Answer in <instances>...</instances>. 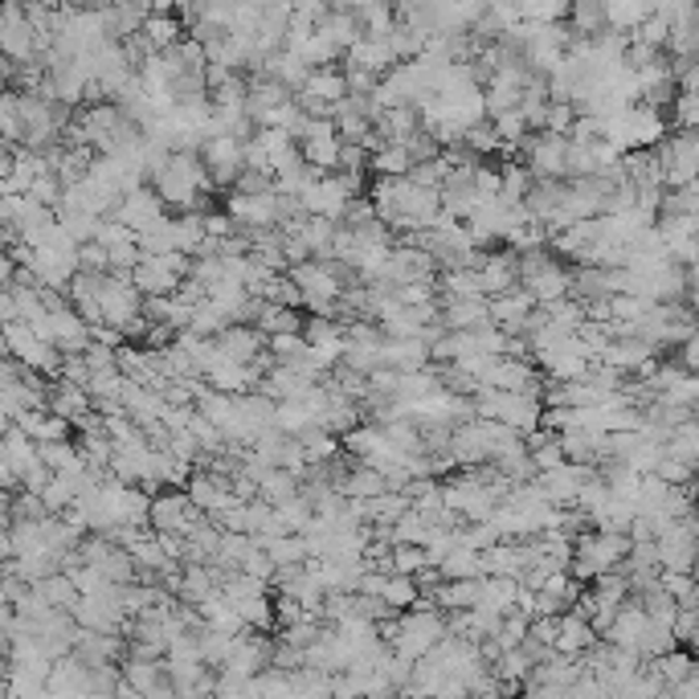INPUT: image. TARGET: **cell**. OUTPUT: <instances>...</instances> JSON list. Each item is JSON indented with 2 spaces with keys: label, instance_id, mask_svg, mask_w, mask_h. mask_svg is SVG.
<instances>
[{
  "label": "cell",
  "instance_id": "obj_13",
  "mask_svg": "<svg viewBox=\"0 0 699 699\" xmlns=\"http://www.w3.org/2000/svg\"><path fill=\"white\" fill-rule=\"evenodd\" d=\"M540 369H545L548 385H569V380H585V373H589V364L594 360L581 352L577 340H564L557 344V348H548V352H540Z\"/></svg>",
  "mask_w": 699,
  "mask_h": 699
},
{
  "label": "cell",
  "instance_id": "obj_32",
  "mask_svg": "<svg viewBox=\"0 0 699 699\" xmlns=\"http://www.w3.org/2000/svg\"><path fill=\"white\" fill-rule=\"evenodd\" d=\"M478 577H483V561L471 548H454V552H446L442 561H438V581H478Z\"/></svg>",
  "mask_w": 699,
  "mask_h": 699
},
{
  "label": "cell",
  "instance_id": "obj_3",
  "mask_svg": "<svg viewBox=\"0 0 699 699\" xmlns=\"http://www.w3.org/2000/svg\"><path fill=\"white\" fill-rule=\"evenodd\" d=\"M99 315H103V327H115L123 336V327L136 324L139 311H143V299L136 295L132 287V274H120V271H107L99 274Z\"/></svg>",
  "mask_w": 699,
  "mask_h": 699
},
{
  "label": "cell",
  "instance_id": "obj_30",
  "mask_svg": "<svg viewBox=\"0 0 699 699\" xmlns=\"http://www.w3.org/2000/svg\"><path fill=\"white\" fill-rule=\"evenodd\" d=\"M564 25H569L577 37L606 34V9H601V0H581V4H569V17H564Z\"/></svg>",
  "mask_w": 699,
  "mask_h": 699
},
{
  "label": "cell",
  "instance_id": "obj_51",
  "mask_svg": "<svg viewBox=\"0 0 699 699\" xmlns=\"http://www.w3.org/2000/svg\"><path fill=\"white\" fill-rule=\"evenodd\" d=\"M9 429H13V422H9V417H4V413H0V438H4V434H9Z\"/></svg>",
  "mask_w": 699,
  "mask_h": 699
},
{
  "label": "cell",
  "instance_id": "obj_49",
  "mask_svg": "<svg viewBox=\"0 0 699 699\" xmlns=\"http://www.w3.org/2000/svg\"><path fill=\"white\" fill-rule=\"evenodd\" d=\"M13 320H17V308H13V290L0 287V327L13 324Z\"/></svg>",
  "mask_w": 699,
  "mask_h": 699
},
{
  "label": "cell",
  "instance_id": "obj_35",
  "mask_svg": "<svg viewBox=\"0 0 699 699\" xmlns=\"http://www.w3.org/2000/svg\"><path fill=\"white\" fill-rule=\"evenodd\" d=\"M262 552H266V561L274 564V573H278V569H299V564H308V545H303V536L271 540Z\"/></svg>",
  "mask_w": 699,
  "mask_h": 699
},
{
  "label": "cell",
  "instance_id": "obj_37",
  "mask_svg": "<svg viewBox=\"0 0 699 699\" xmlns=\"http://www.w3.org/2000/svg\"><path fill=\"white\" fill-rule=\"evenodd\" d=\"M528 626H532V617H528V614H520V610H512V614L499 617V626H495L491 642H495L499 650L524 647V638H528Z\"/></svg>",
  "mask_w": 699,
  "mask_h": 699
},
{
  "label": "cell",
  "instance_id": "obj_17",
  "mask_svg": "<svg viewBox=\"0 0 699 699\" xmlns=\"http://www.w3.org/2000/svg\"><path fill=\"white\" fill-rule=\"evenodd\" d=\"M376 357H380V369H389L397 376L429 369V348L422 340H385Z\"/></svg>",
  "mask_w": 699,
  "mask_h": 699
},
{
  "label": "cell",
  "instance_id": "obj_14",
  "mask_svg": "<svg viewBox=\"0 0 699 699\" xmlns=\"http://www.w3.org/2000/svg\"><path fill=\"white\" fill-rule=\"evenodd\" d=\"M515 262H520V254H512V250H503V254H483V262H478V290H483V299H499V295H508L512 287H520L515 283Z\"/></svg>",
  "mask_w": 699,
  "mask_h": 699
},
{
  "label": "cell",
  "instance_id": "obj_21",
  "mask_svg": "<svg viewBox=\"0 0 699 699\" xmlns=\"http://www.w3.org/2000/svg\"><path fill=\"white\" fill-rule=\"evenodd\" d=\"M303 99H315V103H327V107H340L348 99V83H344V70L340 66H327V70H311L303 90Z\"/></svg>",
  "mask_w": 699,
  "mask_h": 699
},
{
  "label": "cell",
  "instance_id": "obj_36",
  "mask_svg": "<svg viewBox=\"0 0 699 699\" xmlns=\"http://www.w3.org/2000/svg\"><path fill=\"white\" fill-rule=\"evenodd\" d=\"M25 127H21V111H17V90H0V143L4 148H21Z\"/></svg>",
  "mask_w": 699,
  "mask_h": 699
},
{
  "label": "cell",
  "instance_id": "obj_11",
  "mask_svg": "<svg viewBox=\"0 0 699 699\" xmlns=\"http://www.w3.org/2000/svg\"><path fill=\"white\" fill-rule=\"evenodd\" d=\"M594 478L589 466H573V462H564L557 471H548V475H536V491L545 499L548 508H557V512H569L573 503H577V491Z\"/></svg>",
  "mask_w": 699,
  "mask_h": 699
},
{
  "label": "cell",
  "instance_id": "obj_20",
  "mask_svg": "<svg viewBox=\"0 0 699 699\" xmlns=\"http://www.w3.org/2000/svg\"><path fill=\"white\" fill-rule=\"evenodd\" d=\"M606 34L634 37L638 25L650 17V0H606Z\"/></svg>",
  "mask_w": 699,
  "mask_h": 699
},
{
  "label": "cell",
  "instance_id": "obj_41",
  "mask_svg": "<svg viewBox=\"0 0 699 699\" xmlns=\"http://www.w3.org/2000/svg\"><path fill=\"white\" fill-rule=\"evenodd\" d=\"M438 287H442L446 299H483L475 271H450V274H442V278H438Z\"/></svg>",
  "mask_w": 699,
  "mask_h": 699
},
{
  "label": "cell",
  "instance_id": "obj_34",
  "mask_svg": "<svg viewBox=\"0 0 699 699\" xmlns=\"http://www.w3.org/2000/svg\"><path fill=\"white\" fill-rule=\"evenodd\" d=\"M663 459L683 462V466H691V471H696V459H699V429H696V422L671 429V438H666V446H663Z\"/></svg>",
  "mask_w": 699,
  "mask_h": 699
},
{
  "label": "cell",
  "instance_id": "obj_31",
  "mask_svg": "<svg viewBox=\"0 0 699 699\" xmlns=\"http://www.w3.org/2000/svg\"><path fill=\"white\" fill-rule=\"evenodd\" d=\"M438 532L426 528V520L417 512H405L401 520H392L389 524V545H401V548H426Z\"/></svg>",
  "mask_w": 699,
  "mask_h": 699
},
{
  "label": "cell",
  "instance_id": "obj_12",
  "mask_svg": "<svg viewBox=\"0 0 699 699\" xmlns=\"http://www.w3.org/2000/svg\"><path fill=\"white\" fill-rule=\"evenodd\" d=\"M222 213L238 225V234H250V229H278L274 192H266V197H238V192H229Z\"/></svg>",
  "mask_w": 699,
  "mask_h": 699
},
{
  "label": "cell",
  "instance_id": "obj_28",
  "mask_svg": "<svg viewBox=\"0 0 699 699\" xmlns=\"http://www.w3.org/2000/svg\"><path fill=\"white\" fill-rule=\"evenodd\" d=\"M380 606L389 610L392 617L397 614H410L413 606H422V589L413 577H385V589H380Z\"/></svg>",
  "mask_w": 699,
  "mask_h": 699
},
{
  "label": "cell",
  "instance_id": "obj_22",
  "mask_svg": "<svg viewBox=\"0 0 699 699\" xmlns=\"http://www.w3.org/2000/svg\"><path fill=\"white\" fill-rule=\"evenodd\" d=\"M0 462H4V466L17 475V483H25V475H29V471H34L41 459H37V446L29 442V438H25L17 426H13L4 438H0Z\"/></svg>",
  "mask_w": 699,
  "mask_h": 699
},
{
  "label": "cell",
  "instance_id": "obj_48",
  "mask_svg": "<svg viewBox=\"0 0 699 699\" xmlns=\"http://www.w3.org/2000/svg\"><path fill=\"white\" fill-rule=\"evenodd\" d=\"M205 238H209V241L238 238V225L229 222L225 213H213V209H205Z\"/></svg>",
  "mask_w": 699,
  "mask_h": 699
},
{
  "label": "cell",
  "instance_id": "obj_2",
  "mask_svg": "<svg viewBox=\"0 0 699 699\" xmlns=\"http://www.w3.org/2000/svg\"><path fill=\"white\" fill-rule=\"evenodd\" d=\"M471 410H475V422H499V426L515 429L520 438H528L532 429H540V392H491L478 389L471 397Z\"/></svg>",
  "mask_w": 699,
  "mask_h": 699
},
{
  "label": "cell",
  "instance_id": "obj_1",
  "mask_svg": "<svg viewBox=\"0 0 699 699\" xmlns=\"http://www.w3.org/2000/svg\"><path fill=\"white\" fill-rule=\"evenodd\" d=\"M148 185H152V192L164 201L168 217H180V213H205L201 197L213 192L197 152H172L168 160L155 168V176Z\"/></svg>",
  "mask_w": 699,
  "mask_h": 699
},
{
  "label": "cell",
  "instance_id": "obj_15",
  "mask_svg": "<svg viewBox=\"0 0 699 699\" xmlns=\"http://www.w3.org/2000/svg\"><path fill=\"white\" fill-rule=\"evenodd\" d=\"M213 344H217V352H222L225 360H234V364H254L258 357H266V336H262L258 327L229 324Z\"/></svg>",
  "mask_w": 699,
  "mask_h": 699
},
{
  "label": "cell",
  "instance_id": "obj_43",
  "mask_svg": "<svg viewBox=\"0 0 699 699\" xmlns=\"http://www.w3.org/2000/svg\"><path fill=\"white\" fill-rule=\"evenodd\" d=\"M654 303H642V299H634V295H614L610 299V324H638Z\"/></svg>",
  "mask_w": 699,
  "mask_h": 699
},
{
  "label": "cell",
  "instance_id": "obj_18",
  "mask_svg": "<svg viewBox=\"0 0 699 699\" xmlns=\"http://www.w3.org/2000/svg\"><path fill=\"white\" fill-rule=\"evenodd\" d=\"M597 647V634L589 631V622L577 614H564L557 622V642H552V654H561V659H581L585 650Z\"/></svg>",
  "mask_w": 699,
  "mask_h": 699
},
{
  "label": "cell",
  "instance_id": "obj_19",
  "mask_svg": "<svg viewBox=\"0 0 699 699\" xmlns=\"http://www.w3.org/2000/svg\"><path fill=\"white\" fill-rule=\"evenodd\" d=\"M123 654V642L120 638H107V634H86L78 631L74 638V650H70V659H78L83 666H115Z\"/></svg>",
  "mask_w": 699,
  "mask_h": 699
},
{
  "label": "cell",
  "instance_id": "obj_46",
  "mask_svg": "<svg viewBox=\"0 0 699 699\" xmlns=\"http://www.w3.org/2000/svg\"><path fill=\"white\" fill-rule=\"evenodd\" d=\"M83 364H86V373L95 376V373H111L115 369V348H103V344H86V352H83Z\"/></svg>",
  "mask_w": 699,
  "mask_h": 699
},
{
  "label": "cell",
  "instance_id": "obj_7",
  "mask_svg": "<svg viewBox=\"0 0 699 699\" xmlns=\"http://www.w3.org/2000/svg\"><path fill=\"white\" fill-rule=\"evenodd\" d=\"M197 160H201V168H205L209 185H213V192L217 188H234L241 176V139H205L201 148H197Z\"/></svg>",
  "mask_w": 699,
  "mask_h": 699
},
{
  "label": "cell",
  "instance_id": "obj_40",
  "mask_svg": "<svg viewBox=\"0 0 699 699\" xmlns=\"http://www.w3.org/2000/svg\"><path fill=\"white\" fill-rule=\"evenodd\" d=\"M34 589H37L41 597H46V601H50L53 610H66V614H70V606L78 601V594H74V585H70L66 573H53V577L37 581Z\"/></svg>",
  "mask_w": 699,
  "mask_h": 699
},
{
  "label": "cell",
  "instance_id": "obj_6",
  "mask_svg": "<svg viewBox=\"0 0 699 699\" xmlns=\"http://www.w3.org/2000/svg\"><path fill=\"white\" fill-rule=\"evenodd\" d=\"M201 520H205V515L188 503L185 491L155 495L152 508H148V528L160 532V536H180V540H188V536H192V528H197Z\"/></svg>",
  "mask_w": 699,
  "mask_h": 699
},
{
  "label": "cell",
  "instance_id": "obj_23",
  "mask_svg": "<svg viewBox=\"0 0 699 699\" xmlns=\"http://www.w3.org/2000/svg\"><path fill=\"white\" fill-rule=\"evenodd\" d=\"M168 234H172V250L180 258H192L201 250V241H205V213H180V217H172Z\"/></svg>",
  "mask_w": 699,
  "mask_h": 699
},
{
  "label": "cell",
  "instance_id": "obj_9",
  "mask_svg": "<svg viewBox=\"0 0 699 699\" xmlns=\"http://www.w3.org/2000/svg\"><path fill=\"white\" fill-rule=\"evenodd\" d=\"M413 283H434V258L426 250H417V246H392L389 250V262H385V271H380V283L376 287H413Z\"/></svg>",
  "mask_w": 699,
  "mask_h": 699
},
{
  "label": "cell",
  "instance_id": "obj_26",
  "mask_svg": "<svg viewBox=\"0 0 699 699\" xmlns=\"http://www.w3.org/2000/svg\"><path fill=\"white\" fill-rule=\"evenodd\" d=\"M120 683L123 687H132L139 696H148L155 687H168V675H164V659L160 663H143V659H127L120 671Z\"/></svg>",
  "mask_w": 699,
  "mask_h": 699
},
{
  "label": "cell",
  "instance_id": "obj_45",
  "mask_svg": "<svg viewBox=\"0 0 699 699\" xmlns=\"http://www.w3.org/2000/svg\"><path fill=\"white\" fill-rule=\"evenodd\" d=\"M528 459H532V471H536V475H548V471L564 466V454H561V442H557V438L545 446H536V450H528Z\"/></svg>",
  "mask_w": 699,
  "mask_h": 699
},
{
  "label": "cell",
  "instance_id": "obj_24",
  "mask_svg": "<svg viewBox=\"0 0 699 699\" xmlns=\"http://www.w3.org/2000/svg\"><path fill=\"white\" fill-rule=\"evenodd\" d=\"M139 34H143V41H148V46L160 53V50H172V46L185 37V25L172 17V9H152Z\"/></svg>",
  "mask_w": 699,
  "mask_h": 699
},
{
  "label": "cell",
  "instance_id": "obj_39",
  "mask_svg": "<svg viewBox=\"0 0 699 699\" xmlns=\"http://www.w3.org/2000/svg\"><path fill=\"white\" fill-rule=\"evenodd\" d=\"M74 491H78V487H74L70 478L53 475L50 483H46V487L37 491V499H41L46 515H62V512H70V508H74Z\"/></svg>",
  "mask_w": 699,
  "mask_h": 699
},
{
  "label": "cell",
  "instance_id": "obj_44",
  "mask_svg": "<svg viewBox=\"0 0 699 699\" xmlns=\"http://www.w3.org/2000/svg\"><path fill=\"white\" fill-rule=\"evenodd\" d=\"M136 241V234L127 229V225H120V222H99V229H95V246H103V250H120V246H132Z\"/></svg>",
  "mask_w": 699,
  "mask_h": 699
},
{
  "label": "cell",
  "instance_id": "obj_16",
  "mask_svg": "<svg viewBox=\"0 0 699 699\" xmlns=\"http://www.w3.org/2000/svg\"><path fill=\"white\" fill-rule=\"evenodd\" d=\"M46 410L53 413V417H62L66 426H83L86 417H90V397H86V389H78V385H70V380H58L50 392H46Z\"/></svg>",
  "mask_w": 699,
  "mask_h": 699
},
{
  "label": "cell",
  "instance_id": "obj_42",
  "mask_svg": "<svg viewBox=\"0 0 699 699\" xmlns=\"http://www.w3.org/2000/svg\"><path fill=\"white\" fill-rule=\"evenodd\" d=\"M422 569H426V552H422V548L392 545V552H389V573H392V577H417Z\"/></svg>",
  "mask_w": 699,
  "mask_h": 699
},
{
  "label": "cell",
  "instance_id": "obj_38",
  "mask_svg": "<svg viewBox=\"0 0 699 699\" xmlns=\"http://www.w3.org/2000/svg\"><path fill=\"white\" fill-rule=\"evenodd\" d=\"M192 638H197V659L205 666H217V671H222L225 654L234 647V638H229V634H217V631H205V626L192 634Z\"/></svg>",
  "mask_w": 699,
  "mask_h": 699
},
{
  "label": "cell",
  "instance_id": "obj_27",
  "mask_svg": "<svg viewBox=\"0 0 699 699\" xmlns=\"http://www.w3.org/2000/svg\"><path fill=\"white\" fill-rule=\"evenodd\" d=\"M254 327L262 336H303V311L290 308H274V303H262Z\"/></svg>",
  "mask_w": 699,
  "mask_h": 699
},
{
  "label": "cell",
  "instance_id": "obj_4",
  "mask_svg": "<svg viewBox=\"0 0 699 699\" xmlns=\"http://www.w3.org/2000/svg\"><path fill=\"white\" fill-rule=\"evenodd\" d=\"M185 278H188V258L180 254L139 258V266L132 271V287H136L139 299H172Z\"/></svg>",
  "mask_w": 699,
  "mask_h": 699
},
{
  "label": "cell",
  "instance_id": "obj_5",
  "mask_svg": "<svg viewBox=\"0 0 699 699\" xmlns=\"http://www.w3.org/2000/svg\"><path fill=\"white\" fill-rule=\"evenodd\" d=\"M70 617H74L78 631L107 634V638H120L123 626H127V614H123L120 606V589L107 597H78V601L70 606Z\"/></svg>",
  "mask_w": 699,
  "mask_h": 699
},
{
  "label": "cell",
  "instance_id": "obj_33",
  "mask_svg": "<svg viewBox=\"0 0 699 699\" xmlns=\"http://www.w3.org/2000/svg\"><path fill=\"white\" fill-rule=\"evenodd\" d=\"M295 495H299V478L287 475V471H266V475L258 478V499L266 508H283Z\"/></svg>",
  "mask_w": 699,
  "mask_h": 699
},
{
  "label": "cell",
  "instance_id": "obj_50",
  "mask_svg": "<svg viewBox=\"0 0 699 699\" xmlns=\"http://www.w3.org/2000/svg\"><path fill=\"white\" fill-rule=\"evenodd\" d=\"M13 561V536H9V524H0V564Z\"/></svg>",
  "mask_w": 699,
  "mask_h": 699
},
{
  "label": "cell",
  "instance_id": "obj_25",
  "mask_svg": "<svg viewBox=\"0 0 699 699\" xmlns=\"http://www.w3.org/2000/svg\"><path fill=\"white\" fill-rule=\"evenodd\" d=\"M413 168V155L405 152V143H385V148H376L369 155V172H373L376 180H401V176H410Z\"/></svg>",
  "mask_w": 699,
  "mask_h": 699
},
{
  "label": "cell",
  "instance_id": "obj_29",
  "mask_svg": "<svg viewBox=\"0 0 699 699\" xmlns=\"http://www.w3.org/2000/svg\"><path fill=\"white\" fill-rule=\"evenodd\" d=\"M650 671H654V675L666 683V691H671L675 683L696 675V659H691V650L687 647H675V650H666V654H659V659H650Z\"/></svg>",
  "mask_w": 699,
  "mask_h": 699
},
{
  "label": "cell",
  "instance_id": "obj_10",
  "mask_svg": "<svg viewBox=\"0 0 699 699\" xmlns=\"http://www.w3.org/2000/svg\"><path fill=\"white\" fill-rule=\"evenodd\" d=\"M111 222L127 225V229L139 238V234H148V229L168 222V209H164V201L155 197L152 188L143 185V188H136V192H127V197H123L120 205H115V213H111Z\"/></svg>",
  "mask_w": 699,
  "mask_h": 699
},
{
  "label": "cell",
  "instance_id": "obj_47",
  "mask_svg": "<svg viewBox=\"0 0 699 699\" xmlns=\"http://www.w3.org/2000/svg\"><path fill=\"white\" fill-rule=\"evenodd\" d=\"M78 271H83V274H107V271H111L103 246H95V241L78 246Z\"/></svg>",
  "mask_w": 699,
  "mask_h": 699
},
{
  "label": "cell",
  "instance_id": "obj_8",
  "mask_svg": "<svg viewBox=\"0 0 699 699\" xmlns=\"http://www.w3.org/2000/svg\"><path fill=\"white\" fill-rule=\"evenodd\" d=\"M0 58L9 66H34L37 58L34 25L25 21V9H17V4L0 9Z\"/></svg>",
  "mask_w": 699,
  "mask_h": 699
}]
</instances>
